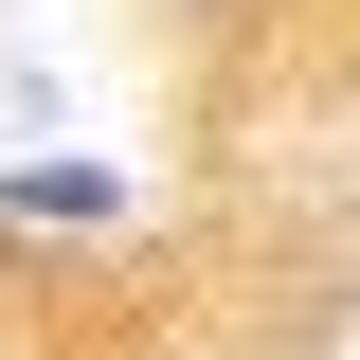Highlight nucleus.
I'll return each mask as SVG.
<instances>
[{
	"label": "nucleus",
	"instance_id": "1",
	"mask_svg": "<svg viewBox=\"0 0 360 360\" xmlns=\"http://www.w3.org/2000/svg\"><path fill=\"white\" fill-rule=\"evenodd\" d=\"M0 217H54V234H108V217H127V162H0Z\"/></svg>",
	"mask_w": 360,
	"mask_h": 360
}]
</instances>
